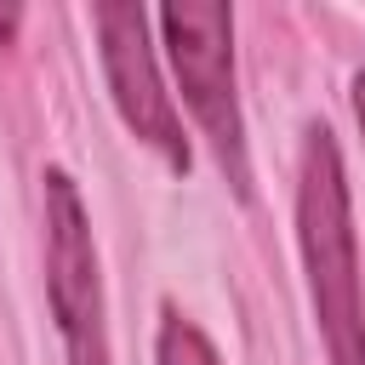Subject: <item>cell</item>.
Segmentation results:
<instances>
[{"label":"cell","instance_id":"6","mask_svg":"<svg viewBox=\"0 0 365 365\" xmlns=\"http://www.w3.org/2000/svg\"><path fill=\"white\" fill-rule=\"evenodd\" d=\"M348 103H354V125H359V137H365V68L348 80Z\"/></svg>","mask_w":365,"mask_h":365},{"label":"cell","instance_id":"7","mask_svg":"<svg viewBox=\"0 0 365 365\" xmlns=\"http://www.w3.org/2000/svg\"><path fill=\"white\" fill-rule=\"evenodd\" d=\"M17 23H23V11L6 6V11H0V46H11V29H17Z\"/></svg>","mask_w":365,"mask_h":365},{"label":"cell","instance_id":"1","mask_svg":"<svg viewBox=\"0 0 365 365\" xmlns=\"http://www.w3.org/2000/svg\"><path fill=\"white\" fill-rule=\"evenodd\" d=\"M297 251L308 274V302L325 336L331 365H365V297H359V245L342 148L325 120H308L297 160Z\"/></svg>","mask_w":365,"mask_h":365},{"label":"cell","instance_id":"2","mask_svg":"<svg viewBox=\"0 0 365 365\" xmlns=\"http://www.w3.org/2000/svg\"><path fill=\"white\" fill-rule=\"evenodd\" d=\"M160 46L200 137L217 154L222 182L234 188V200H251V148H245V114H240V68H234V6L165 0Z\"/></svg>","mask_w":365,"mask_h":365},{"label":"cell","instance_id":"4","mask_svg":"<svg viewBox=\"0 0 365 365\" xmlns=\"http://www.w3.org/2000/svg\"><path fill=\"white\" fill-rule=\"evenodd\" d=\"M91 29H97V57H103L114 114L125 120V131L143 148H154L165 160V171L188 177L194 148L182 137V120H177V103L165 91V80H160V57H154V40H148V11L137 0H103V6H91Z\"/></svg>","mask_w":365,"mask_h":365},{"label":"cell","instance_id":"3","mask_svg":"<svg viewBox=\"0 0 365 365\" xmlns=\"http://www.w3.org/2000/svg\"><path fill=\"white\" fill-rule=\"evenodd\" d=\"M40 182H46V302H51L63 354H68V365H114L103 262H97L86 200L63 165H46Z\"/></svg>","mask_w":365,"mask_h":365},{"label":"cell","instance_id":"5","mask_svg":"<svg viewBox=\"0 0 365 365\" xmlns=\"http://www.w3.org/2000/svg\"><path fill=\"white\" fill-rule=\"evenodd\" d=\"M154 365H222V354L177 302H165L160 331H154Z\"/></svg>","mask_w":365,"mask_h":365}]
</instances>
